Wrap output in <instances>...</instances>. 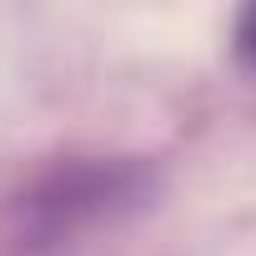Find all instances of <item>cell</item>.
<instances>
[{
	"mask_svg": "<svg viewBox=\"0 0 256 256\" xmlns=\"http://www.w3.org/2000/svg\"><path fill=\"white\" fill-rule=\"evenodd\" d=\"M241 50H246V56H256V16H251V26L241 30Z\"/></svg>",
	"mask_w": 256,
	"mask_h": 256,
	"instance_id": "obj_1",
	"label": "cell"
}]
</instances>
